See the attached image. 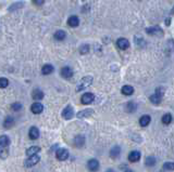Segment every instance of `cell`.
<instances>
[{
	"mask_svg": "<svg viewBox=\"0 0 174 172\" xmlns=\"http://www.w3.org/2000/svg\"><path fill=\"white\" fill-rule=\"evenodd\" d=\"M139 159H140V153H139L138 150H133L128 155V160H130L131 163H136Z\"/></svg>",
	"mask_w": 174,
	"mask_h": 172,
	"instance_id": "5bb4252c",
	"label": "cell"
},
{
	"mask_svg": "<svg viewBox=\"0 0 174 172\" xmlns=\"http://www.w3.org/2000/svg\"><path fill=\"white\" fill-rule=\"evenodd\" d=\"M145 163H146V165H147L148 167H151V166H153V165L156 163V158L153 156H148L147 158H146Z\"/></svg>",
	"mask_w": 174,
	"mask_h": 172,
	"instance_id": "f1b7e54d",
	"label": "cell"
},
{
	"mask_svg": "<svg viewBox=\"0 0 174 172\" xmlns=\"http://www.w3.org/2000/svg\"><path fill=\"white\" fill-rule=\"evenodd\" d=\"M13 125H14V119L12 118V117H7L6 119H4V121H3V127L6 129H10L11 127H13Z\"/></svg>",
	"mask_w": 174,
	"mask_h": 172,
	"instance_id": "cb8c5ba5",
	"label": "cell"
},
{
	"mask_svg": "<svg viewBox=\"0 0 174 172\" xmlns=\"http://www.w3.org/2000/svg\"><path fill=\"white\" fill-rule=\"evenodd\" d=\"M45 0H33V3L36 4V6H41V4H44Z\"/></svg>",
	"mask_w": 174,
	"mask_h": 172,
	"instance_id": "836d02e7",
	"label": "cell"
},
{
	"mask_svg": "<svg viewBox=\"0 0 174 172\" xmlns=\"http://www.w3.org/2000/svg\"><path fill=\"white\" fill-rule=\"evenodd\" d=\"M163 168L165 170H169V171H171V170H174V163H165L163 165Z\"/></svg>",
	"mask_w": 174,
	"mask_h": 172,
	"instance_id": "d6a6232c",
	"label": "cell"
},
{
	"mask_svg": "<svg viewBox=\"0 0 174 172\" xmlns=\"http://www.w3.org/2000/svg\"><path fill=\"white\" fill-rule=\"evenodd\" d=\"M125 172H133V171H132V170H126Z\"/></svg>",
	"mask_w": 174,
	"mask_h": 172,
	"instance_id": "74e56055",
	"label": "cell"
},
{
	"mask_svg": "<svg viewBox=\"0 0 174 172\" xmlns=\"http://www.w3.org/2000/svg\"><path fill=\"white\" fill-rule=\"evenodd\" d=\"M73 116H74L73 107L71 106V105H68V106L63 110V112H62V117H63L64 119H67V120H70V119L73 118Z\"/></svg>",
	"mask_w": 174,
	"mask_h": 172,
	"instance_id": "52a82bcc",
	"label": "cell"
},
{
	"mask_svg": "<svg viewBox=\"0 0 174 172\" xmlns=\"http://www.w3.org/2000/svg\"><path fill=\"white\" fill-rule=\"evenodd\" d=\"M171 121H172L171 114H165V115L162 116V122H163L164 125H169V123H171Z\"/></svg>",
	"mask_w": 174,
	"mask_h": 172,
	"instance_id": "4316f807",
	"label": "cell"
},
{
	"mask_svg": "<svg viewBox=\"0 0 174 172\" xmlns=\"http://www.w3.org/2000/svg\"><path fill=\"white\" fill-rule=\"evenodd\" d=\"M136 108H137V106L134 102H128V103L126 104V110L128 112V113H133Z\"/></svg>",
	"mask_w": 174,
	"mask_h": 172,
	"instance_id": "83f0119b",
	"label": "cell"
},
{
	"mask_svg": "<svg viewBox=\"0 0 174 172\" xmlns=\"http://www.w3.org/2000/svg\"><path fill=\"white\" fill-rule=\"evenodd\" d=\"M74 144H75L76 147L81 148V147L84 146V144H85V138H84L83 135H77V136H75V139H74Z\"/></svg>",
	"mask_w": 174,
	"mask_h": 172,
	"instance_id": "d6986e66",
	"label": "cell"
},
{
	"mask_svg": "<svg viewBox=\"0 0 174 172\" xmlns=\"http://www.w3.org/2000/svg\"><path fill=\"white\" fill-rule=\"evenodd\" d=\"M120 154H121V148H120V146H113L110 150V157H111V158H113V159L117 158Z\"/></svg>",
	"mask_w": 174,
	"mask_h": 172,
	"instance_id": "ffe728a7",
	"label": "cell"
},
{
	"mask_svg": "<svg viewBox=\"0 0 174 172\" xmlns=\"http://www.w3.org/2000/svg\"><path fill=\"white\" fill-rule=\"evenodd\" d=\"M60 74L63 78H71L73 76V70L71 67H69V66H64V67L61 68Z\"/></svg>",
	"mask_w": 174,
	"mask_h": 172,
	"instance_id": "30bf717a",
	"label": "cell"
},
{
	"mask_svg": "<svg viewBox=\"0 0 174 172\" xmlns=\"http://www.w3.org/2000/svg\"><path fill=\"white\" fill-rule=\"evenodd\" d=\"M93 83V77L92 76H86V77H83L81 80H79V82L77 83V86H76V91L77 92H79V91H83L84 89H86V88H88L89 86Z\"/></svg>",
	"mask_w": 174,
	"mask_h": 172,
	"instance_id": "3957f363",
	"label": "cell"
},
{
	"mask_svg": "<svg viewBox=\"0 0 174 172\" xmlns=\"http://www.w3.org/2000/svg\"><path fill=\"white\" fill-rule=\"evenodd\" d=\"M31 110H32L33 114H40L44 110V105L41 103H39V102H35L34 104H32V106H31Z\"/></svg>",
	"mask_w": 174,
	"mask_h": 172,
	"instance_id": "9c48e42d",
	"label": "cell"
},
{
	"mask_svg": "<svg viewBox=\"0 0 174 172\" xmlns=\"http://www.w3.org/2000/svg\"><path fill=\"white\" fill-rule=\"evenodd\" d=\"M9 146L10 139L8 135H1L0 136V158L6 159L9 156Z\"/></svg>",
	"mask_w": 174,
	"mask_h": 172,
	"instance_id": "6da1fadb",
	"label": "cell"
},
{
	"mask_svg": "<svg viewBox=\"0 0 174 172\" xmlns=\"http://www.w3.org/2000/svg\"><path fill=\"white\" fill-rule=\"evenodd\" d=\"M173 13H174V8H173V9H172V11H171V14H173Z\"/></svg>",
	"mask_w": 174,
	"mask_h": 172,
	"instance_id": "8d00e7d4",
	"label": "cell"
},
{
	"mask_svg": "<svg viewBox=\"0 0 174 172\" xmlns=\"http://www.w3.org/2000/svg\"><path fill=\"white\" fill-rule=\"evenodd\" d=\"M39 161H40V157H39L37 154H36V155L29 156V158H27V159L24 161V165H25L26 168H31V167H34L35 165H37Z\"/></svg>",
	"mask_w": 174,
	"mask_h": 172,
	"instance_id": "277c9868",
	"label": "cell"
},
{
	"mask_svg": "<svg viewBox=\"0 0 174 172\" xmlns=\"http://www.w3.org/2000/svg\"><path fill=\"white\" fill-rule=\"evenodd\" d=\"M151 121V118H150V116L149 115H144L140 117L139 119V125L142 126V127H147V126L150 123Z\"/></svg>",
	"mask_w": 174,
	"mask_h": 172,
	"instance_id": "ac0fdd59",
	"label": "cell"
},
{
	"mask_svg": "<svg viewBox=\"0 0 174 172\" xmlns=\"http://www.w3.org/2000/svg\"><path fill=\"white\" fill-rule=\"evenodd\" d=\"M170 24H171V20H170V19H167V20H165V25L169 26Z\"/></svg>",
	"mask_w": 174,
	"mask_h": 172,
	"instance_id": "e575fe53",
	"label": "cell"
},
{
	"mask_svg": "<svg viewBox=\"0 0 174 172\" xmlns=\"http://www.w3.org/2000/svg\"><path fill=\"white\" fill-rule=\"evenodd\" d=\"M79 19L75 15L70 16L69 20H68V25L71 26V27H76V26H79Z\"/></svg>",
	"mask_w": 174,
	"mask_h": 172,
	"instance_id": "9a60e30c",
	"label": "cell"
},
{
	"mask_svg": "<svg viewBox=\"0 0 174 172\" xmlns=\"http://www.w3.org/2000/svg\"><path fill=\"white\" fill-rule=\"evenodd\" d=\"M24 4H25V3L23 2V1H21V2H15V3H13L12 6L9 7V9H8V11H10V12H13V11H15V10L23 8V7H24Z\"/></svg>",
	"mask_w": 174,
	"mask_h": 172,
	"instance_id": "484cf974",
	"label": "cell"
},
{
	"mask_svg": "<svg viewBox=\"0 0 174 172\" xmlns=\"http://www.w3.org/2000/svg\"><path fill=\"white\" fill-rule=\"evenodd\" d=\"M54 70V68L51 64H46V65H44L43 66V68H41L43 75H49V74H51Z\"/></svg>",
	"mask_w": 174,
	"mask_h": 172,
	"instance_id": "44dd1931",
	"label": "cell"
},
{
	"mask_svg": "<svg viewBox=\"0 0 174 172\" xmlns=\"http://www.w3.org/2000/svg\"><path fill=\"white\" fill-rule=\"evenodd\" d=\"M106 172H114V171H113V170H112V169H108Z\"/></svg>",
	"mask_w": 174,
	"mask_h": 172,
	"instance_id": "d590c367",
	"label": "cell"
},
{
	"mask_svg": "<svg viewBox=\"0 0 174 172\" xmlns=\"http://www.w3.org/2000/svg\"><path fill=\"white\" fill-rule=\"evenodd\" d=\"M40 152V147L38 146H32L29 147V150H26V155L27 156H33V155H36Z\"/></svg>",
	"mask_w": 174,
	"mask_h": 172,
	"instance_id": "603a6c76",
	"label": "cell"
},
{
	"mask_svg": "<svg viewBox=\"0 0 174 172\" xmlns=\"http://www.w3.org/2000/svg\"><path fill=\"white\" fill-rule=\"evenodd\" d=\"M9 86V80L7 78H3V77H1L0 78V88H7Z\"/></svg>",
	"mask_w": 174,
	"mask_h": 172,
	"instance_id": "4dcf8cb0",
	"label": "cell"
},
{
	"mask_svg": "<svg viewBox=\"0 0 174 172\" xmlns=\"http://www.w3.org/2000/svg\"><path fill=\"white\" fill-rule=\"evenodd\" d=\"M67 37V33L64 30H57L56 33H54V39L56 40H63L64 38Z\"/></svg>",
	"mask_w": 174,
	"mask_h": 172,
	"instance_id": "d4e9b609",
	"label": "cell"
},
{
	"mask_svg": "<svg viewBox=\"0 0 174 172\" xmlns=\"http://www.w3.org/2000/svg\"><path fill=\"white\" fill-rule=\"evenodd\" d=\"M117 44L121 50H126L127 48L130 47V42H128L126 38H119L117 41Z\"/></svg>",
	"mask_w": 174,
	"mask_h": 172,
	"instance_id": "8fae6325",
	"label": "cell"
},
{
	"mask_svg": "<svg viewBox=\"0 0 174 172\" xmlns=\"http://www.w3.org/2000/svg\"><path fill=\"white\" fill-rule=\"evenodd\" d=\"M94 99H95L94 94L87 92V93H84L82 95L81 102H82V104H85V105H87V104H90V103H92L93 101H94Z\"/></svg>",
	"mask_w": 174,
	"mask_h": 172,
	"instance_id": "ba28073f",
	"label": "cell"
},
{
	"mask_svg": "<svg viewBox=\"0 0 174 172\" xmlns=\"http://www.w3.org/2000/svg\"><path fill=\"white\" fill-rule=\"evenodd\" d=\"M121 92L124 94V95H132V94L134 93V88L132 87V86H124V87H122V90H121Z\"/></svg>",
	"mask_w": 174,
	"mask_h": 172,
	"instance_id": "7402d4cb",
	"label": "cell"
},
{
	"mask_svg": "<svg viewBox=\"0 0 174 172\" xmlns=\"http://www.w3.org/2000/svg\"><path fill=\"white\" fill-rule=\"evenodd\" d=\"M22 108V104L21 103H13L12 105H11V110H14V112H18V110H20Z\"/></svg>",
	"mask_w": 174,
	"mask_h": 172,
	"instance_id": "1f68e13d",
	"label": "cell"
},
{
	"mask_svg": "<svg viewBox=\"0 0 174 172\" xmlns=\"http://www.w3.org/2000/svg\"><path fill=\"white\" fill-rule=\"evenodd\" d=\"M87 167H88V169L90 171L95 172L99 169V161L97 159H90L88 160V163H87Z\"/></svg>",
	"mask_w": 174,
	"mask_h": 172,
	"instance_id": "4fadbf2b",
	"label": "cell"
},
{
	"mask_svg": "<svg viewBox=\"0 0 174 172\" xmlns=\"http://www.w3.org/2000/svg\"><path fill=\"white\" fill-rule=\"evenodd\" d=\"M89 52V46L88 44H83L79 48V53L81 54H87Z\"/></svg>",
	"mask_w": 174,
	"mask_h": 172,
	"instance_id": "f546056e",
	"label": "cell"
},
{
	"mask_svg": "<svg viewBox=\"0 0 174 172\" xmlns=\"http://www.w3.org/2000/svg\"><path fill=\"white\" fill-rule=\"evenodd\" d=\"M29 138H31V140H37L38 138H39V130H38V128H36V127H32V128L29 129Z\"/></svg>",
	"mask_w": 174,
	"mask_h": 172,
	"instance_id": "e0dca14e",
	"label": "cell"
},
{
	"mask_svg": "<svg viewBox=\"0 0 174 172\" xmlns=\"http://www.w3.org/2000/svg\"><path fill=\"white\" fill-rule=\"evenodd\" d=\"M146 33L150 36H162L163 33H162V29L159 27V26H151V27H148L146 28Z\"/></svg>",
	"mask_w": 174,
	"mask_h": 172,
	"instance_id": "8992f818",
	"label": "cell"
},
{
	"mask_svg": "<svg viewBox=\"0 0 174 172\" xmlns=\"http://www.w3.org/2000/svg\"><path fill=\"white\" fill-rule=\"evenodd\" d=\"M32 97L35 101L43 100V99H44V92L41 90H39V89H35L32 92Z\"/></svg>",
	"mask_w": 174,
	"mask_h": 172,
	"instance_id": "2e32d148",
	"label": "cell"
},
{
	"mask_svg": "<svg viewBox=\"0 0 174 172\" xmlns=\"http://www.w3.org/2000/svg\"><path fill=\"white\" fill-rule=\"evenodd\" d=\"M163 94H164V88H162V87L157 88L156 91H155V93L150 97V101H151V103L155 104V105H159L160 102H161V100H162Z\"/></svg>",
	"mask_w": 174,
	"mask_h": 172,
	"instance_id": "7a4b0ae2",
	"label": "cell"
},
{
	"mask_svg": "<svg viewBox=\"0 0 174 172\" xmlns=\"http://www.w3.org/2000/svg\"><path fill=\"white\" fill-rule=\"evenodd\" d=\"M93 114H94V110H90V108H87V110H84L79 112V113L76 114V116H77V118L83 119V118H88V117H90Z\"/></svg>",
	"mask_w": 174,
	"mask_h": 172,
	"instance_id": "7c38bea8",
	"label": "cell"
},
{
	"mask_svg": "<svg viewBox=\"0 0 174 172\" xmlns=\"http://www.w3.org/2000/svg\"><path fill=\"white\" fill-rule=\"evenodd\" d=\"M56 157H57L58 160L60 161H63V160H67L69 158V150H65V148H59L56 153Z\"/></svg>",
	"mask_w": 174,
	"mask_h": 172,
	"instance_id": "5b68a950",
	"label": "cell"
}]
</instances>
